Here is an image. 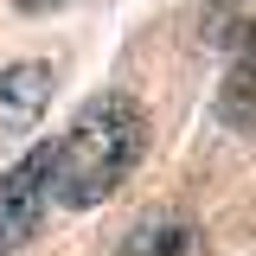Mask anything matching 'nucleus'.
Wrapping results in <instances>:
<instances>
[{"label": "nucleus", "mask_w": 256, "mask_h": 256, "mask_svg": "<svg viewBox=\"0 0 256 256\" xmlns=\"http://www.w3.org/2000/svg\"><path fill=\"white\" fill-rule=\"evenodd\" d=\"M52 102V64H13L0 70V128H32Z\"/></svg>", "instance_id": "4"}, {"label": "nucleus", "mask_w": 256, "mask_h": 256, "mask_svg": "<svg viewBox=\"0 0 256 256\" xmlns=\"http://www.w3.org/2000/svg\"><path fill=\"white\" fill-rule=\"evenodd\" d=\"M218 122L224 128H256V32H250V45L237 52L230 77L218 84Z\"/></svg>", "instance_id": "5"}, {"label": "nucleus", "mask_w": 256, "mask_h": 256, "mask_svg": "<svg viewBox=\"0 0 256 256\" xmlns=\"http://www.w3.org/2000/svg\"><path fill=\"white\" fill-rule=\"evenodd\" d=\"M45 205H52V148H32V154L0 180V256L20 250L32 230H38Z\"/></svg>", "instance_id": "2"}, {"label": "nucleus", "mask_w": 256, "mask_h": 256, "mask_svg": "<svg viewBox=\"0 0 256 256\" xmlns=\"http://www.w3.org/2000/svg\"><path fill=\"white\" fill-rule=\"evenodd\" d=\"M20 13H52V6H64V0H13Z\"/></svg>", "instance_id": "6"}, {"label": "nucleus", "mask_w": 256, "mask_h": 256, "mask_svg": "<svg viewBox=\"0 0 256 256\" xmlns=\"http://www.w3.org/2000/svg\"><path fill=\"white\" fill-rule=\"evenodd\" d=\"M148 148V116L141 102L122 90H102L77 109V122L64 128V141H52V198L84 212L102 205L109 192L134 173V160Z\"/></svg>", "instance_id": "1"}, {"label": "nucleus", "mask_w": 256, "mask_h": 256, "mask_svg": "<svg viewBox=\"0 0 256 256\" xmlns=\"http://www.w3.org/2000/svg\"><path fill=\"white\" fill-rule=\"evenodd\" d=\"M116 256H205V237H198V224L180 218V212H154V218H141L122 237Z\"/></svg>", "instance_id": "3"}]
</instances>
